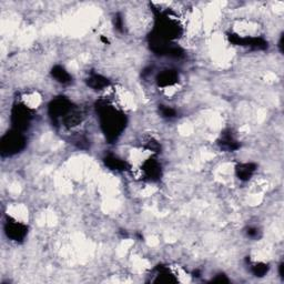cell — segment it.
Listing matches in <instances>:
<instances>
[{"label": "cell", "mask_w": 284, "mask_h": 284, "mask_svg": "<svg viewBox=\"0 0 284 284\" xmlns=\"http://www.w3.org/2000/svg\"><path fill=\"white\" fill-rule=\"evenodd\" d=\"M27 146V139L19 130L11 129L0 139L2 156H11L21 152Z\"/></svg>", "instance_id": "277c9868"}, {"label": "cell", "mask_w": 284, "mask_h": 284, "mask_svg": "<svg viewBox=\"0 0 284 284\" xmlns=\"http://www.w3.org/2000/svg\"><path fill=\"white\" fill-rule=\"evenodd\" d=\"M269 270H270L269 264L263 263V262L252 264V266H251L252 274L254 276H258V277H262V276L266 275V273H268Z\"/></svg>", "instance_id": "ac0fdd59"}, {"label": "cell", "mask_w": 284, "mask_h": 284, "mask_svg": "<svg viewBox=\"0 0 284 284\" xmlns=\"http://www.w3.org/2000/svg\"><path fill=\"white\" fill-rule=\"evenodd\" d=\"M83 120H84L83 112H81L80 110L76 106H74L71 111L69 112L65 118H63L61 123H62L63 126L66 127L67 129H71V128H74V127H77L78 125L83 123Z\"/></svg>", "instance_id": "9a60e30c"}, {"label": "cell", "mask_w": 284, "mask_h": 284, "mask_svg": "<svg viewBox=\"0 0 284 284\" xmlns=\"http://www.w3.org/2000/svg\"><path fill=\"white\" fill-rule=\"evenodd\" d=\"M159 111L162 117L166 119H173L177 117V111L175 109L171 107H168V106H164V104L159 106Z\"/></svg>", "instance_id": "d6986e66"}, {"label": "cell", "mask_w": 284, "mask_h": 284, "mask_svg": "<svg viewBox=\"0 0 284 284\" xmlns=\"http://www.w3.org/2000/svg\"><path fill=\"white\" fill-rule=\"evenodd\" d=\"M33 118V113L30 108H28L24 103H15L11 108L10 121L13 125V129L19 131H26Z\"/></svg>", "instance_id": "5b68a950"}, {"label": "cell", "mask_w": 284, "mask_h": 284, "mask_svg": "<svg viewBox=\"0 0 284 284\" xmlns=\"http://www.w3.org/2000/svg\"><path fill=\"white\" fill-rule=\"evenodd\" d=\"M5 233L8 239L15 242H21L25 240V237L28 234V227L26 224L21 223L17 220L8 218L5 223Z\"/></svg>", "instance_id": "ba28073f"}, {"label": "cell", "mask_w": 284, "mask_h": 284, "mask_svg": "<svg viewBox=\"0 0 284 284\" xmlns=\"http://www.w3.org/2000/svg\"><path fill=\"white\" fill-rule=\"evenodd\" d=\"M103 164L110 170L117 172H125L130 170V165L126 160L114 154H107L103 158Z\"/></svg>", "instance_id": "8fae6325"}, {"label": "cell", "mask_w": 284, "mask_h": 284, "mask_svg": "<svg viewBox=\"0 0 284 284\" xmlns=\"http://www.w3.org/2000/svg\"><path fill=\"white\" fill-rule=\"evenodd\" d=\"M73 107L74 104L67 97L60 96L52 99L48 106V114L51 119L52 125H59L63 118L71 111Z\"/></svg>", "instance_id": "8992f818"}, {"label": "cell", "mask_w": 284, "mask_h": 284, "mask_svg": "<svg viewBox=\"0 0 284 284\" xmlns=\"http://www.w3.org/2000/svg\"><path fill=\"white\" fill-rule=\"evenodd\" d=\"M228 40L230 44L241 47H248L252 50H266L269 48V44L262 37H242L234 32L228 33Z\"/></svg>", "instance_id": "52a82bcc"}, {"label": "cell", "mask_w": 284, "mask_h": 284, "mask_svg": "<svg viewBox=\"0 0 284 284\" xmlns=\"http://www.w3.org/2000/svg\"><path fill=\"white\" fill-rule=\"evenodd\" d=\"M96 111L99 119L100 128L109 143L118 140L125 131L128 119L121 110L113 107L107 100L100 99L95 104Z\"/></svg>", "instance_id": "6da1fadb"}, {"label": "cell", "mask_w": 284, "mask_h": 284, "mask_svg": "<svg viewBox=\"0 0 284 284\" xmlns=\"http://www.w3.org/2000/svg\"><path fill=\"white\" fill-rule=\"evenodd\" d=\"M86 84L94 90H102L108 88L111 83H110V80L107 77L102 76V74L97 72H91L89 74V77L86 79Z\"/></svg>", "instance_id": "5bb4252c"}, {"label": "cell", "mask_w": 284, "mask_h": 284, "mask_svg": "<svg viewBox=\"0 0 284 284\" xmlns=\"http://www.w3.org/2000/svg\"><path fill=\"white\" fill-rule=\"evenodd\" d=\"M149 48L151 49L155 55L175 58V59H181L185 56L184 50L170 40L162 38L154 32H150L148 36Z\"/></svg>", "instance_id": "3957f363"}, {"label": "cell", "mask_w": 284, "mask_h": 284, "mask_svg": "<svg viewBox=\"0 0 284 284\" xmlns=\"http://www.w3.org/2000/svg\"><path fill=\"white\" fill-rule=\"evenodd\" d=\"M101 42H103L104 44H108V43H109V40H108V38L101 36Z\"/></svg>", "instance_id": "4316f807"}, {"label": "cell", "mask_w": 284, "mask_h": 284, "mask_svg": "<svg viewBox=\"0 0 284 284\" xmlns=\"http://www.w3.org/2000/svg\"><path fill=\"white\" fill-rule=\"evenodd\" d=\"M72 143L76 146L77 148L81 149V150H87L89 149L90 144H89V140L87 139V137L85 136H77L76 138L72 140Z\"/></svg>", "instance_id": "ffe728a7"}, {"label": "cell", "mask_w": 284, "mask_h": 284, "mask_svg": "<svg viewBox=\"0 0 284 284\" xmlns=\"http://www.w3.org/2000/svg\"><path fill=\"white\" fill-rule=\"evenodd\" d=\"M279 47H280V51L283 52V34H281L280 42H279Z\"/></svg>", "instance_id": "484cf974"}, {"label": "cell", "mask_w": 284, "mask_h": 284, "mask_svg": "<svg viewBox=\"0 0 284 284\" xmlns=\"http://www.w3.org/2000/svg\"><path fill=\"white\" fill-rule=\"evenodd\" d=\"M50 73H51L52 78L56 79V81H58V83L61 85L71 84V81H72L71 74L60 65H56L52 67Z\"/></svg>", "instance_id": "2e32d148"}, {"label": "cell", "mask_w": 284, "mask_h": 284, "mask_svg": "<svg viewBox=\"0 0 284 284\" xmlns=\"http://www.w3.org/2000/svg\"><path fill=\"white\" fill-rule=\"evenodd\" d=\"M258 166L253 162H245V164H239L235 167V176L240 181L247 182L250 180L252 176L256 173Z\"/></svg>", "instance_id": "4fadbf2b"}, {"label": "cell", "mask_w": 284, "mask_h": 284, "mask_svg": "<svg viewBox=\"0 0 284 284\" xmlns=\"http://www.w3.org/2000/svg\"><path fill=\"white\" fill-rule=\"evenodd\" d=\"M150 7H151L154 15V27L152 32L167 40H170V42H173V40L182 36L183 29L175 17L168 11L158 9L153 5H150Z\"/></svg>", "instance_id": "7a4b0ae2"}, {"label": "cell", "mask_w": 284, "mask_h": 284, "mask_svg": "<svg viewBox=\"0 0 284 284\" xmlns=\"http://www.w3.org/2000/svg\"><path fill=\"white\" fill-rule=\"evenodd\" d=\"M156 271V275L154 282L156 283H176L178 280L176 279V276L173 275L170 270L166 268V266L159 265L158 268L155 269Z\"/></svg>", "instance_id": "e0dca14e"}, {"label": "cell", "mask_w": 284, "mask_h": 284, "mask_svg": "<svg viewBox=\"0 0 284 284\" xmlns=\"http://www.w3.org/2000/svg\"><path fill=\"white\" fill-rule=\"evenodd\" d=\"M213 283H229V279L227 275L224 274H218L214 279L212 280Z\"/></svg>", "instance_id": "cb8c5ba5"}, {"label": "cell", "mask_w": 284, "mask_h": 284, "mask_svg": "<svg viewBox=\"0 0 284 284\" xmlns=\"http://www.w3.org/2000/svg\"><path fill=\"white\" fill-rule=\"evenodd\" d=\"M141 171L144 178L151 182L159 181L162 178V167L158 160L154 158H149L142 164Z\"/></svg>", "instance_id": "9c48e42d"}, {"label": "cell", "mask_w": 284, "mask_h": 284, "mask_svg": "<svg viewBox=\"0 0 284 284\" xmlns=\"http://www.w3.org/2000/svg\"><path fill=\"white\" fill-rule=\"evenodd\" d=\"M283 269H284V263L282 262L280 265H279V274H280V276L282 277H284V272H283Z\"/></svg>", "instance_id": "d4e9b609"}, {"label": "cell", "mask_w": 284, "mask_h": 284, "mask_svg": "<svg viewBox=\"0 0 284 284\" xmlns=\"http://www.w3.org/2000/svg\"><path fill=\"white\" fill-rule=\"evenodd\" d=\"M156 85L161 88H168L172 87L179 83V73L176 70L167 69V70L161 71L155 78Z\"/></svg>", "instance_id": "7c38bea8"}, {"label": "cell", "mask_w": 284, "mask_h": 284, "mask_svg": "<svg viewBox=\"0 0 284 284\" xmlns=\"http://www.w3.org/2000/svg\"><path fill=\"white\" fill-rule=\"evenodd\" d=\"M113 25L118 31H120V32L124 31L125 24H124V18H123V16H121V14H119V13L115 14L114 18H113Z\"/></svg>", "instance_id": "603a6c76"}, {"label": "cell", "mask_w": 284, "mask_h": 284, "mask_svg": "<svg viewBox=\"0 0 284 284\" xmlns=\"http://www.w3.org/2000/svg\"><path fill=\"white\" fill-rule=\"evenodd\" d=\"M246 234L248 237H250V239L253 240H259L261 237V231L260 229L256 228V227H249L246 229Z\"/></svg>", "instance_id": "44dd1931"}, {"label": "cell", "mask_w": 284, "mask_h": 284, "mask_svg": "<svg viewBox=\"0 0 284 284\" xmlns=\"http://www.w3.org/2000/svg\"><path fill=\"white\" fill-rule=\"evenodd\" d=\"M218 146L221 148L224 151L233 152L241 148L240 142L236 140V138L233 136V133L231 130H225L222 132L221 137L218 140Z\"/></svg>", "instance_id": "30bf717a"}, {"label": "cell", "mask_w": 284, "mask_h": 284, "mask_svg": "<svg viewBox=\"0 0 284 284\" xmlns=\"http://www.w3.org/2000/svg\"><path fill=\"white\" fill-rule=\"evenodd\" d=\"M144 148L147 150H150V151H154V152H159L161 150V146L159 144V142L154 140V139H149V140L144 144Z\"/></svg>", "instance_id": "7402d4cb"}]
</instances>
